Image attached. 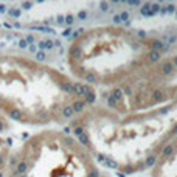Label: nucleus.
<instances>
[{"mask_svg":"<svg viewBox=\"0 0 177 177\" xmlns=\"http://www.w3.org/2000/svg\"><path fill=\"white\" fill-rule=\"evenodd\" d=\"M151 177H177V137L151 166Z\"/></svg>","mask_w":177,"mask_h":177,"instance_id":"nucleus-5","label":"nucleus"},{"mask_svg":"<svg viewBox=\"0 0 177 177\" xmlns=\"http://www.w3.org/2000/svg\"><path fill=\"white\" fill-rule=\"evenodd\" d=\"M6 177H106L100 162L73 134L44 129L11 155Z\"/></svg>","mask_w":177,"mask_h":177,"instance_id":"nucleus-4","label":"nucleus"},{"mask_svg":"<svg viewBox=\"0 0 177 177\" xmlns=\"http://www.w3.org/2000/svg\"><path fill=\"white\" fill-rule=\"evenodd\" d=\"M68 126L98 162L123 174H135L151 168L177 137V104L117 112L93 101Z\"/></svg>","mask_w":177,"mask_h":177,"instance_id":"nucleus-1","label":"nucleus"},{"mask_svg":"<svg viewBox=\"0 0 177 177\" xmlns=\"http://www.w3.org/2000/svg\"><path fill=\"white\" fill-rule=\"evenodd\" d=\"M92 88L19 53H0V115L27 126L70 123L93 103Z\"/></svg>","mask_w":177,"mask_h":177,"instance_id":"nucleus-2","label":"nucleus"},{"mask_svg":"<svg viewBox=\"0 0 177 177\" xmlns=\"http://www.w3.org/2000/svg\"><path fill=\"white\" fill-rule=\"evenodd\" d=\"M158 58V44L148 34L118 25H98L71 39L65 59L73 79L107 92L138 76Z\"/></svg>","mask_w":177,"mask_h":177,"instance_id":"nucleus-3","label":"nucleus"},{"mask_svg":"<svg viewBox=\"0 0 177 177\" xmlns=\"http://www.w3.org/2000/svg\"><path fill=\"white\" fill-rule=\"evenodd\" d=\"M6 126H8V120H6V118H3L2 115H0V132H2Z\"/></svg>","mask_w":177,"mask_h":177,"instance_id":"nucleus-7","label":"nucleus"},{"mask_svg":"<svg viewBox=\"0 0 177 177\" xmlns=\"http://www.w3.org/2000/svg\"><path fill=\"white\" fill-rule=\"evenodd\" d=\"M11 158V146L6 138L0 135V177H6Z\"/></svg>","mask_w":177,"mask_h":177,"instance_id":"nucleus-6","label":"nucleus"}]
</instances>
